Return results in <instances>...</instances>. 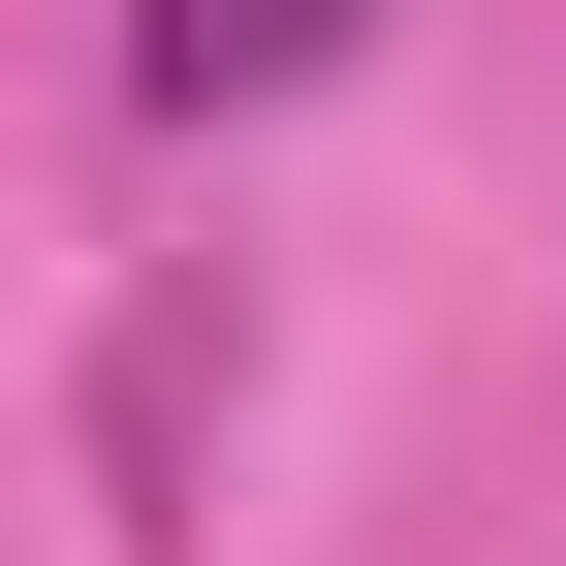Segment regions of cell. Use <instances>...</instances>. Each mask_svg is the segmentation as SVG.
<instances>
[{
  "instance_id": "1",
  "label": "cell",
  "mask_w": 566,
  "mask_h": 566,
  "mask_svg": "<svg viewBox=\"0 0 566 566\" xmlns=\"http://www.w3.org/2000/svg\"><path fill=\"white\" fill-rule=\"evenodd\" d=\"M346 32H378V0H158V95H189V126H221V95H315Z\"/></svg>"
}]
</instances>
